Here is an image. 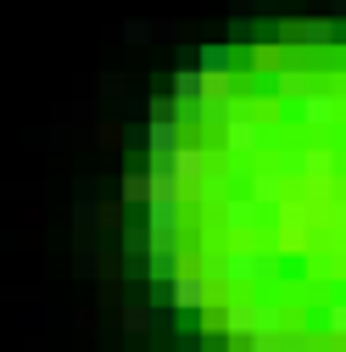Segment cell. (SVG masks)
<instances>
[{"instance_id": "14", "label": "cell", "mask_w": 346, "mask_h": 352, "mask_svg": "<svg viewBox=\"0 0 346 352\" xmlns=\"http://www.w3.org/2000/svg\"><path fill=\"white\" fill-rule=\"evenodd\" d=\"M123 324H128V330H157V324H162V314H151V307H128Z\"/></svg>"}, {"instance_id": "5", "label": "cell", "mask_w": 346, "mask_h": 352, "mask_svg": "<svg viewBox=\"0 0 346 352\" xmlns=\"http://www.w3.org/2000/svg\"><path fill=\"white\" fill-rule=\"evenodd\" d=\"M185 269V235H146V280L168 285Z\"/></svg>"}, {"instance_id": "11", "label": "cell", "mask_w": 346, "mask_h": 352, "mask_svg": "<svg viewBox=\"0 0 346 352\" xmlns=\"http://www.w3.org/2000/svg\"><path fill=\"white\" fill-rule=\"evenodd\" d=\"M279 274H285V257L274 246H251V285H268Z\"/></svg>"}, {"instance_id": "12", "label": "cell", "mask_w": 346, "mask_h": 352, "mask_svg": "<svg viewBox=\"0 0 346 352\" xmlns=\"http://www.w3.org/2000/svg\"><path fill=\"white\" fill-rule=\"evenodd\" d=\"M319 336L346 346V296H330V302H324V330H319Z\"/></svg>"}, {"instance_id": "16", "label": "cell", "mask_w": 346, "mask_h": 352, "mask_svg": "<svg viewBox=\"0 0 346 352\" xmlns=\"http://www.w3.org/2000/svg\"><path fill=\"white\" fill-rule=\"evenodd\" d=\"M151 118H173V123H179V107H173V96H157V101H151Z\"/></svg>"}, {"instance_id": "6", "label": "cell", "mask_w": 346, "mask_h": 352, "mask_svg": "<svg viewBox=\"0 0 346 352\" xmlns=\"http://www.w3.org/2000/svg\"><path fill=\"white\" fill-rule=\"evenodd\" d=\"M268 84H274V107H296L319 84V67H308V62H274L268 67Z\"/></svg>"}, {"instance_id": "8", "label": "cell", "mask_w": 346, "mask_h": 352, "mask_svg": "<svg viewBox=\"0 0 346 352\" xmlns=\"http://www.w3.org/2000/svg\"><path fill=\"white\" fill-rule=\"evenodd\" d=\"M246 196H251L257 207H263V212H268V207H279V201L290 196V185L279 179V168H274V162H257V168L246 173Z\"/></svg>"}, {"instance_id": "2", "label": "cell", "mask_w": 346, "mask_h": 352, "mask_svg": "<svg viewBox=\"0 0 346 352\" xmlns=\"http://www.w3.org/2000/svg\"><path fill=\"white\" fill-rule=\"evenodd\" d=\"M319 246V212L301 201V196H285L274 207V252H313Z\"/></svg>"}, {"instance_id": "10", "label": "cell", "mask_w": 346, "mask_h": 352, "mask_svg": "<svg viewBox=\"0 0 346 352\" xmlns=\"http://www.w3.org/2000/svg\"><path fill=\"white\" fill-rule=\"evenodd\" d=\"M185 140V129L173 118H151L146 123V157H173V146Z\"/></svg>"}, {"instance_id": "7", "label": "cell", "mask_w": 346, "mask_h": 352, "mask_svg": "<svg viewBox=\"0 0 346 352\" xmlns=\"http://www.w3.org/2000/svg\"><path fill=\"white\" fill-rule=\"evenodd\" d=\"M162 302L168 307H179V314H207V302H212V285H207V274H196V269H179L168 285H162Z\"/></svg>"}, {"instance_id": "3", "label": "cell", "mask_w": 346, "mask_h": 352, "mask_svg": "<svg viewBox=\"0 0 346 352\" xmlns=\"http://www.w3.org/2000/svg\"><path fill=\"white\" fill-rule=\"evenodd\" d=\"M290 112H296L301 129H313V135H319V129L346 123V84H341V78H319V84H313V90L301 96Z\"/></svg>"}, {"instance_id": "15", "label": "cell", "mask_w": 346, "mask_h": 352, "mask_svg": "<svg viewBox=\"0 0 346 352\" xmlns=\"http://www.w3.org/2000/svg\"><path fill=\"white\" fill-rule=\"evenodd\" d=\"M123 201L146 207V173H123Z\"/></svg>"}, {"instance_id": "1", "label": "cell", "mask_w": 346, "mask_h": 352, "mask_svg": "<svg viewBox=\"0 0 346 352\" xmlns=\"http://www.w3.org/2000/svg\"><path fill=\"white\" fill-rule=\"evenodd\" d=\"M290 324V307L285 302H268V296H240V291H218L201 314V336H224L229 346L246 341L251 330H279Z\"/></svg>"}, {"instance_id": "9", "label": "cell", "mask_w": 346, "mask_h": 352, "mask_svg": "<svg viewBox=\"0 0 346 352\" xmlns=\"http://www.w3.org/2000/svg\"><path fill=\"white\" fill-rule=\"evenodd\" d=\"M190 62L201 67V78H207V84H229V78H235V51H229V45H218V39H212V45H201Z\"/></svg>"}, {"instance_id": "13", "label": "cell", "mask_w": 346, "mask_h": 352, "mask_svg": "<svg viewBox=\"0 0 346 352\" xmlns=\"http://www.w3.org/2000/svg\"><path fill=\"white\" fill-rule=\"evenodd\" d=\"M296 39H301V45H335V23L330 17H308L296 28Z\"/></svg>"}, {"instance_id": "4", "label": "cell", "mask_w": 346, "mask_h": 352, "mask_svg": "<svg viewBox=\"0 0 346 352\" xmlns=\"http://www.w3.org/2000/svg\"><path fill=\"white\" fill-rule=\"evenodd\" d=\"M207 212H212V230H224V235H257L263 230V207L246 190H218L207 201Z\"/></svg>"}]
</instances>
